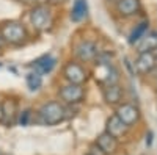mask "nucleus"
I'll return each mask as SVG.
<instances>
[{
  "label": "nucleus",
  "instance_id": "nucleus-1",
  "mask_svg": "<svg viewBox=\"0 0 157 155\" xmlns=\"http://www.w3.org/2000/svg\"><path fill=\"white\" fill-rule=\"evenodd\" d=\"M0 38L3 39L5 44L10 46H22L25 44L29 38V31L25 28V25L19 20H10L5 22L0 28Z\"/></svg>",
  "mask_w": 157,
  "mask_h": 155
},
{
  "label": "nucleus",
  "instance_id": "nucleus-2",
  "mask_svg": "<svg viewBox=\"0 0 157 155\" xmlns=\"http://www.w3.org/2000/svg\"><path fill=\"white\" fill-rule=\"evenodd\" d=\"M38 118L44 125H57L66 119V108H64L63 103L57 100H50L46 102L38 110Z\"/></svg>",
  "mask_w": 157,
  "mask_h": 155
},
{
  "label": "nucleus",
  "instance_id": "nucleus-3",
  "mask_svg": "<svg viewBox=\"0 0 157 155\" xmlns=\"http://www.w3.org/2000/svg\"><path fill=\"white\" fill-rule=\"evenodd\" d=\"M30 22L38 31H46L52 25V9L46 3H39L30 11Z\"/></svg>",
  "mask_w": 157,
  "mask_h": 155
},
{
  "label": "nucleus",
  "instance_id": "nucleus-4",
  "mask_svg": "<svg viewBox=\"0 0 157 155\" xmlns=\"http://www.w3.org/2000/svg\"><path fill=\"white\" fill-rule=\"evenodd\" d=\"M63 75L68 83L74 85H85L88 80V71L78 61H69L63 68Z\"/></svg>",
  "mask_w": 157,
  "mask_h": 155
},
{
  "label": "nucleus",
  "instance_id": "nucleus-5",
  "mask_svg": "<svg viewBox=\"0 0 157 155\" xmlns=\"http://www.w3.org/2000/svg\"><path fill=\"white\" fill-rule=\"evenodd\" d=\"M58 96L64 103H68V105H75V103H80L85 99V88H83V85L68 83V85L60 88Z\"/></svg>",
  "mask_w": 157,
  "mask_h": 155
},
{
  "label": "nucleus",
  "instance_id": "nucleus-6",
  "mask_svg": "<svg viewBox=\"0 0 157 155\" xmlns=\"http://www.w3.org/2000/svg\"><path fill=\"white\" fill-rule=\"evenodd\" d=\"M134 66L138 74L149 75L157 68V52L151 50V52H141V54H138Z\"/></svg>",
  "mask_w": 157,
  "mask_h": 155
},
{
  "label": "nucleus",
  "instance_id": "nucleus-7",
  "mask_svg": "<svg viewBox=\"0 0 157 155\" xmlns=\"http://www.w3.org/2000/svg\"><path fill=\"white\" fill-rule=\"evenodd\" d=\"M116 116L120 118V121L126 125V127H132L134 124H137L140 121V110L138 107H135L134 103H121L116 108Z\"/></svg>",
  "mask_w": 157,
  "mask_h": 155
},
{
  "label": "nucleus",
  "instance_id": "nucleus-8",
  "mask_svg": "<svg viewBox=\"0 0 157 155\" xmlns=\"http://www.w3.org/2000/svg\"><path fill=\"white\" fill-rule=\"evenodd\" d=\"M75 57L82 63H90L98 58V46L93 41H82L75 47Z\"/></svg>",
  "mask_w": 157,
  "mask_h": 155
},
{
  "label": "nucleus",
  "instance_id": "nucleus-9",
  "mask_svg": "<svg viewBox=\"0 0 157 155\" xmlns=\"http://www.w3.org/2000/svg\"><path fill=\"white\" fill-rule=\"evenodd\" d=\"M141 9V0H118L116 13L121 17H132Z\"/></svg>",
  "mask_w": 157,
  "mask_h": 155
},
{
  "label": "nucleus",
  "instance_id": "nucleus-10",
  "mask_svg": "<svg viewBox=\"0 0 157 155\" xmlns=\"http://www.w3.org/2000/svg\"><path fill=\"white\" fill-rule=\"evenodd\" d=\"M0 108H2V122L6 125L14 124V121L17 119V102L14 99H5L0 103Z\"/></svg>",
  "mask_w": 157,
  "mask_h": 155
},
{
  "label": "nucleus",
  "instance_id": "nucleus-11",
  "mask_svg": "<svg viewBox=\"0 0 157 155\" xmlns=\"http://www.w3.org/2000/svg\"><path fill=\"white\" fill-rule=\"evenodd\" d=\"M96 146L98 149L102 152V153H113L116 152L118 149V138H115L113 135H110L109 132H104L98 136V141H96Z\"/></svg>",
  "mask_w": 157,
  "mask_h": 155
},
{
  "label": "nucleus",
  "instance_id": "nucleus-12",
  "mask_svg": "<svg viewBox=\"0 0 157 155\" xmlns=\"http://www.w3.org/2000/svg\"><path fill=\"white\" fill-rule=\"evenodd\" d=\"M102 96L109 105H118L123 100V88L118 83H112V85H105L102 89Z\"/></svg>",
  "mask_w": 157,
  "mask_h": 155
},
{
  "label": "nucleus",
  "instance_id": "nucleus-13",
  "mask_svg": "<svg viewBox=\"0 0 157 155\" xmlns=\"http://www.w3.org/2000/svg\"><path fill=\"white\" fill-rule=\"evenodd\" d=\"M137 46V52L141 54V52H151V50H157V31L152 30V31H146L143 35V38L135 42Z\"/></svg>",
  "mask_w": 157,
  "mask_h": 155
},
{
  "label": "nucleus",
  "instance_id": "nucleus-14",
  "mask_svg": "<svg viewBox=\"0 0 157 155\" xmlns=\"http://www.w3.org/2000/svg\"><path fill=\"white\" fill-rule=\"evenodd\" d=\"M55 64H57V60L47 54V55H43L41 58H38L36 61H33V68L39 74H49L55 68Z\"/></svg>",
  "mask_w": 157,
  "mask_h": 155
},
{
  "label": "nucleus",
  "instance_id": "nucleus-15",
  "mask_svg": "<svg viewBox=\"0 0 157 155\" xmlns=\"http://www.w3.org/2000/svg\"><path fill=\"white\" fill-rule=\"evenodd\" d=\"M127 128H129V127H126V125L120 121V118H118L116 114H113V116H110L109 121H107V130H105V132H109V133L113 135L115 138H120V136H123V135L126 133Z\"/></svg>",
  "mask_w": 157,
  "mask_h": 155
},
{
  "label": "nucleus",
  "instance_id": "nucleus-16",
  "mask_svg": "<svg viewBox=\"0 0 157 155\" xmlns=\"http://www.w3.org/2000/svg\"><path fill=\"white\" fill-rule=\"evenodd\" d=\"M88 14V3L86 0H75L72 9H71V19L74 22H80L86 17Z\"/></svg>",
  "mask_w": 157,
  "mask_h": 155
},
{
  "label": "nucleus",
  "instance_id": "nucleus-17",
  "mask_svg": "<svg viewBox=\"0 0 157 155\" xmlns=\"http://www.w3.org/2000/svg\"><path fill=\"white\" fill-rule=\"evenodd\" d=\"M148 30H149V20H145V22L138 24L137 27L134 28V31L130 33V36H129V42L132 44V46H135V42L140 39V38H143V35H145Z\"/></svg>",
  "mask_w": 157,
  "mask_h": 155
},
{
  "label": "nucleus",
  "instance_id": "nucleus-18",
  "mask_svg": "<svg viewBox=\"0 0 157 155\" xmlns=\"http://www.w3.org/2000/svg\"><path fill=\"white\" fill-rule=\"evenodd\" d=\"M25 82H27V86H29L30 91H38V89L43 86V75L36 71H33V72L27 74Z\"/></svg>",
  "mask_w": 157,
  "mask_h": 155
},
{
  "label": "nucleus",
  "instance_id": "nucleus-19",
  "mask_svg": "<svg viewBox=\"0 0 157 155\" xmlns=\"http://www.w3.org/2000/svg\"><path fill=\"white\" fill-rule=\"evenodd\" d=\"M17 116H19V124H21V125H27L30 116H32V111H30V110H24V111H22L21 114H17Z\"/></svg>",
  "mask_w": 157,
  "mask_h": 155
},
{
  "label": "nucleus",
  "instance_id": "nucleus-20",
  "mask_svg": "<svg viewBox=\"0 0 157 155\" xmlns=\"http://www.w3.org/2000/svg\"><path fill=\"white\" fill-rule=\"evenodd\" d=\"M151 143H152V133L149 132L146 133V146H151Z\"/></svg>",
  "mask_w": 157,
  "mask_h": 155
},
{
  "label": "nucleus",
  "instance_id": "nucleus-21",
  "mask_svg": "<svg viewBox=\"0 0 157 155\" xmlns=\"http://www.w3.org/2000/svg\"><path fill=\"white\" fill-rule=\"evenodd\" d=\"M19 2H21V3H24V5H33V3L36 2V0H19Z\"/></svg>",
  "mask_w": 157,
  "mask_h": 155
},
{
  "label": "nucleus",
  "instance_id": "nucleus-22",
  "mask_svg": "<svg viewBox=\"0 0 157 155\" xmlns=\"http://www.w3.org/2000/svg\"><path fill=\"white\" fill-rule=\"evenodd\" d=\"M3 46H5V42H3V39H2V38H0V50L3 49Z\"/></svg>",
  "mask_w": 157,
  "mask_h": 155
},
{
  "label": "nucleus",
  "instance_id": "nucleus-23",
  "mask_svg": "<svg viewBox=\"0 0 157 155\" xmlns=\"http://www.w3.org/2000/svg\"><path fill=\"white\" fill-rule=\"evenodd\" d=\"M0 122H2V108H0Z\"/></svg>",
  "mask_w": 157,
  "mask_h": 155
},
{
  "label": "nucleus",
  "instance_id": "nucleus-24",
  "mask_svg": "<svg viewBox=\"0 0 157 155\" xmlns=\"http://www.w3.org/2000/svg\"><path fill=\"white\" fill-rule=\"evenodd\" d=\"M88 155H96V153H94V152H90V153H88Z\"/></svg>",
  "mask_w": 157,
  "mask_h": 155
},
{
  "label": "nucleus",
  "instance_id": "nucleus-25",
  "mask_svg": "<svg viewBox=\"0 0 157 155\" xmlns=\"http://www.w3.org/2000/svg\"><path fill=\"white\" fill-rule=\"evenodd\" d=\"M0 155H2V152H0Z\"/></svg>",
  "mask_w": 157,
  "mask_h": 155
}]
</instances>
